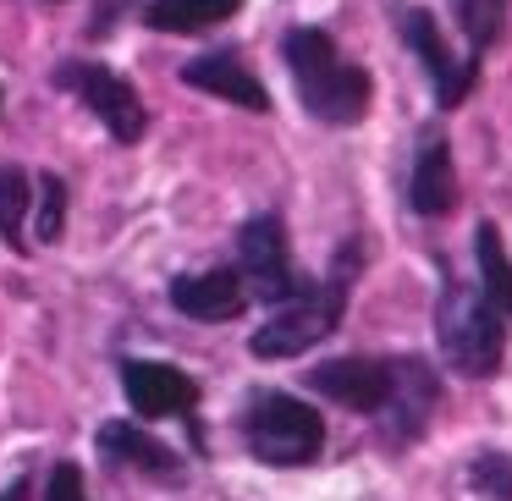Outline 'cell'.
Wrapping results in <instances>:
<instances>
[{"instance_id": "cell-2", "label": "cell", "mask_w": 512, "mask_h": 501, "mask_svg": "<svg viewBox=\"0 0 512 501\" xmlns=\"http://www.w3.org/2000/svg\"><path fill=\"white\" fill-rule=\"evenodd\" d=\"M353 270H358V243H347L336 254V270L320 281V287H298L287 303L270 309V320L248 336V353L254 358H298L309 353L314 342L342 325V309H347V292H353Z\"/></svg>"}, {"instance_id": "cell-7", "label": "cell", "mask_w": 512, "mask_h": 501, "mask_svg": "<svg viewBox=\"0 0 512 501\" xmlns=\"http://www.w3.org/2000/svg\"><path fill=\"white\" fill-rule=\"evenodd\" d=\"M397 34H402V45H408L413 56L424 61V72H430L435 105H441V111L463 105L468 89H474V78H479V67H468V61H452V50H446V39H441V23H435V12H424V6H408V12H397Z\"/></svg>"}, {"instance_id": "cell-4", "label": "cell", "mask_w": 512, "mask_h": 501, "mask_svg": "<svg viewBox=\"0 0 512 501\" xmlns=\"http://www.w3.org/2000/svg\"><path fill=\"white\" fill-rule=\"evenodd\" d=\"M243 441L270 468H303L325 452V419L303 397L287 391H254L243 413Z\"/></svg>"}, {"instance_id": "cell-6", "label": "cell", "mask_w": 512, "mask_h": 501, "mask_svg": "<svg viewBox=\"0 0 512 501\" xmlns=\"http://www.w3.org/2000/svg\"><path fill=\"white\" fill-rule=\"evenodd\" d=\"M237 276H243V292H254L259 303H287L292 292L303 287L298 265H292L287 248V226L281 215H248L243 232H237Z\"/></svg>"}, {"instance_id": "cell-8", "label": "cell", "mask_w": 512, "mask_h": 501, "mask_svg": "<svg viewBox=\"0 0 512 501\" xmlns=\"http://www.w3.org/2000/svg\"><path fill=\"white\" fill-rule=\"evenodd\" d=\"M435 397H441L435 369L424 364V358H397V364H391V397H386V408H380L391 441L397 446L419 441L424 424H430V413H435Z\"/></svg>"}, {"instance_id": "cell-13", "label": "cell", "mask_w": 512, "mask_h": 501, "mask_svg": "<svg viewBox=\"0 0 512 501\" xmlns=\"http://www.w3.org/2000/svg\"><path fill=\"white\" fill-rule=\"evenodd\" d=\"M182 83H188V89H204V94H215V100H232V105H243V111H270V94H265V83H259L254 72H248L243 61L232 56V50H215V56H199V61H188V67H182Z\"/></svg>"}, {"instance_id": "cell-11", "label": "cell", "mask_w": 512, "mask_h": 501, "mask_svg": "<svg viewBox=\"0 0 512 501\" xmlns=\"http://www.w3.org/2000/svg\"><path fill=\"white\" fill-rule=\"evenodd\" d=\"M243 303H248V292H243V276H237L232 265L171 281V309L188 314V320H204V325L237 320V314H243Z\"/></svg>"}, {"instance_id": "cell-10", "label": "cell", "mask_w": 512, "mask_h": 501, "mask_svg": "<svg viewBox=\"0 0 512 501\" xmlns=\"http://www.w3.org/2000/svg\"><path fill=\"white\" fill-rule=\"evenodd\" d=\"M122 391H127V408L138 419H177L199 402V386H193L182 369L155 364V358H127L122 364Z\"/></svg>"}, {"instance_id": "cell-14", "label": "cell", "mask_w": 512, "mask_h": 501, "mask_svg": "<svg viewBox=\"0 0 512 501\" xmlns=\"http://www.w3.org/2000/svg\"><path fill=\"white\" fill-rule=\"evenodd\" d=\"M237 12H243V0H149L144 23L155 34H204V28H221Z\"/></svg>"}, {"instance_id": "cell-20", "label": "cell", "mask_w": 512, "mask_h": 501, "mask_svg": "<svg viewBox=\"0 0 512 501\" xmlns=\"http://www.w3.org/2000/svg\"><path fill=\"white\" fill-rule=\"evenodd\" d=\"M468 479H474L479 496L512 501V457H501V452H479V457H474V468H468Z\"/></svg>"}, {"instance_id": "cell-1", "label": "cell", "mask_w": 512, "mask_h": 501, "mask_svg": "<svg viewBox=\"0 0 512 501\" xmlns=\"http://www.w3.org/2000/svg\"><path fill=\"white\" fill-rule=\"evenodd\" d=\"M281 56H287L292 89H298L303 105H309L314 122L353 127V122L369 116V94H375V83H369L364 67H353V61L336 50V39L325 34V28H292L287 45H281Z\"/></svg>"}, {"instance_id": "cell-12", "label": "cell", "mask_w": 512, "mask_h": 501, "mask_svg": "<svg viewBox=\"0 0 512 501\" xmlns=\"http://www.w3.org/2000/svg\"><path fill=\"white\" fill-rule=\"evenodd\" d=\"M408 204L424 221H441L457 204V171H452V149H446L441 133H424L419 160H413V171H408Z\"/></svg>"}, {"instance_id": "cell-9", "label": "cell", "mask_w": 512, "mask_h": 501, "mask_svg": "<svg viewBox=\"0 0 512 501\" xmlns=\"http://www.w3.org/2000/svg\"><path fill=\"white\" fill-rule=\"evenodd\" d=\"M309 386L353 413H380L391 397V364L386 358H325L309 369Z\"/></svg>"}, {"instance_id": "cell-19", "label": "cell", "mask_w": 512, "mask_h": 501, "mask_svg": "<svg viewBox=\"0 0 512 501\" xmlns=\"http://www.w3.org/2000/svg\"><path fill=\"white\" fill-rule=\"evenodd\" d=\"M39 221H34V237L39 243H56L61 226H67V182L61 177H39Z\"/></svg>"}, {"instance_id": "cell-15", "label": "cell", "mask_w": 512, "mask_h": 501, "mask_svg": "<svg viewBox=\"0 0 512 501\" xmlns=\"http://www.w3.org/2000/svg\"><path fill=\"white\" fill-rule=\"evenodd\" d=\"M474 259H479V298H485L501 320H512V254H507V243H501L496 221H479Z\"/></svg>"}, {"instance_id": "cell-3", "label": "cell", "mask_w": 512, "mask_h": 501, "mask_svg": "<svg viewBox=\"0 0 512 501\" xmlns=\"http://www.w3.org/2000/svg\"><path fill=\"white\" fill-rule=\"evenodd\" d=\"M435 336H441V358L457 369L463 380H485L501 369L507 353V331L501 314L479 298V287L468 281H446L441 303H435Z\"/></svg>"}, {"instance_id": "cell-21", "label": "cell", "mask_w": 512, "mask_h": 501, "mask_svg": "<svg viewBox=\"0 0 512 501\" xmlns=\"http://www.w3.org/2000/svg\"><path fill=\"white\" fill-rule=\"evenodd\" d=\"M45 501H89L83 496V474L72 463H56V474H50V485H45Z\"/></svg>"}, {"instance_id": "cell-23", "label": "cell", "mask_w": 512, "mask_h": 501, "mask_svg": "<svg viewBox=\"0 0 512 501\" xmlns=\"http://www.w3.org/2000/svg\"><path fill=\"white\" fill-rule=\"evenodd\" d=\"M0 105H6V94H0Z\"/></svg>"}, {"instance_id": "cell-5", "label": "cell", "mask_w": 512, "mask_h": 501, "mask_svg": "<svg viewBox=\"0 0 512 501\" xmlns=\"http://www.w3.org/2000/svg\"><path fill=\"white\" fill-rule=\"evenodd\" d=\"M56 89L78 94L83 105H89L94 116H100V127L116 138V144H138L149 127V111L144 100H138V89L122 78V72H111L105 61H67V67H56Z\"/></svg>"}, {"instance_id": "cell-16", "label": "cell", "mask_w": 512, "mask_h": 501, "mask_svg": "<svg viewBox=\"0 0 512 501\" xmlns=\"http://www.w3.org/2000/svg\"><path fill=\"white\" fill-rule=\"evenodd\" d=\"M100 452L116 457V463H133V468H149V474H177V452L160 446L155 435H144L138 424H100Z\"/></svg>"}, {"instance_id": "cell-17", "label": "cell", "mask_w": 512, "mask_h": 501, "mask_svg": "<svg viewBox=\"0 0 512 501\" xmlns=\"http://www.w3.org/2000/svg\"><path fill=\"white\" fill-rule=\"evenodd\" d=\"M452 17L468 39V61L479 67V56H485L501 39V28H507V0H452Z\"/></svg>"}, {"instance_id": "cell-22", "label": "cell", "mask_w": 512, "mask_h": 501, "mask_svg": "<svg viewBox=\"0 0 512 501\" xmlns=\"http://www.w3.org/2000/svg\"><path fill=\"white\" fill-rule=\"evenodd\" d=\"M0 501H28V479H12V485L0 490Z\"/></svg>"}, {"instance_id": "cell-18", "label": "cell", "mask_w": 512, "mask_h": 501, "mask_svg": "<svg viewBox=\"0 0 512 501\" xmlns=\"http://www.w3.org/2000/svg\"><path fill=\"white\" fill-rule=\"evenodd\" d=\"M28 210H34V177L23 166H0V237L12 248H23Z\"/></svg>"}]
</instances>
